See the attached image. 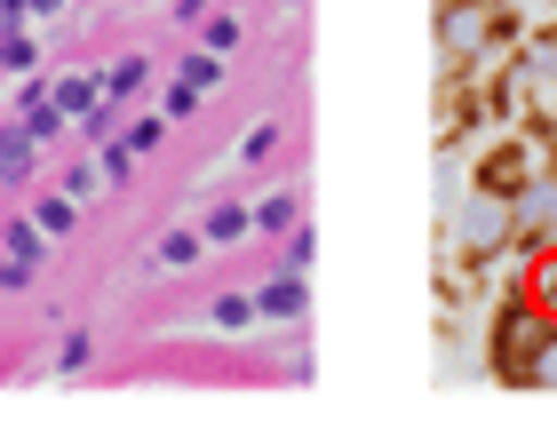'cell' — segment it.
Masks as SVG:
<instances>
[{
  "instance_id": "cell-1",
  "label": "cell",
  "mask_w": 557,
  "mask_h": 437,
  "mask_svg": "<svg viewBox=\"0 0 557 437\" xmlns=\"http://www.w3.org/2000/svg\"><path fill=\"white\" fill-rule=\"evenodd\" d=\"M549 334H557V319L542 311V302H525L518 287L502 295L494 334H486V366H494L502 390H534V358L549 350Z\"/></svg>"
},
{
  "instance_id": "cell-2",
  "label": "cell",
  "mask_w": 557,
  "mask_h": 437,
  "mask_svg": "<svg viewBox=\"0 0 557 437\" xmlns=\"http://www.w3.org/2000/svg\"><path fill=\"white\" fill-rule=\"evenodd\" d=\"M256 311L263 319H287V326L311 319V287H302V271H271L263 287H256Z\"/></svg>"
},
{
  "instance_id": "cell-3",
  "label": "cell",
  "mask_w": 557,
  "mask_h": 437,
  "mask_svg": "<svg viewBox=\"0 0 557 437\" xmlns=\"http://www.w3.org/2000/svg\"><path fill=\"white\" fill-rule=\"evenodd\" d=\"M33 230H40V239H72V230H81V199H72V191L33 199Z\"/></svg>"
},
{
  "instance_id": "cell-4",
  "label": "cell",
  "mask_w": 557,
  "mask_h": 437,
  "mask_svg": "<svg viewBox=\"0 0 557 437\" xmlns=\"http://www.w3.org/2000/svg\"><path fill=\"white\" fill-rule=\"evenodd\" d=\"M96 96H104V80H88V72H72V80H57V88H48V104H57L64 120H88V112H96Z\"/></svg>"
},
{
  "instance_id": "cell-5",
  "label": "cell",
  "mask_w": 557,
  "mask_h": 437,
  "mask_svg": "<svg viewBox=\"0 0 557 437\" xmlns=\"http://www.w3.org/2000/svg\"><path fill=\"white\" fill-rule=\"evenodd\" d=\"M311 263H319V230L287 223V230H278V271H311Z\"/></svg>"
},
{
  "instance_id": "cell-6",
  "label": "cell",
  "mask_w": 557,
  "mask_h": 437,
  "mask_svg": "<svg viewBox=\"0 0 557 437\" xmlns=\"http://www.w3.org/2000/svg\"><path fill=\"white\" fill-rule=\"evenodd\" d=\"M199 247H208L199 230H168V239L151 247V271H191V263H199Z\"/></svg>"
},
{
  "instance_id": "cell-7",
  "label": "cell",
  "mask_w": 557,
  "mask_h": 437,
  "mask_svg": "<svg viewBox=\"0 0 557 437\" xmlns=\"http://www.w3.org/2000/svg\"><path fill=\"white\" fill-rule=\"evenodd\" d=\"M302 208H295V191H271L263 208H247V223H256V239H278V230H287Z\"/></svg>"
},
{
  "instance_id": "cell-8",
  "label": "cell",
  "mask_w": 557,
  "mask_h": 437,
  "mask_svg": "<svg viewBox=\"0 0 557 437\" xmlns=\"http://www.w3.org/2000/svg\"><path fill=\"white\" fill-rule=\"evenodd\" d=\"M239 40H247V24H239V16H215V9L199 16V48H208V57H232Z\"/></svg>"
},
{
  "instance_id": "cell-9",
  "label": "cell",
  "mask_w": 557,
  "mask_h": 437,
  "mask_svg": "<svg viewBox=\"0 0 557 437\" xmlns=\"http://www.w3.org/2000/svg\"><path fill=\"white\" fill-rule=\"evenodd\" d=\"M199 239H208V247H232V239H256V223H247V208L232 199V208L208 215V230H199Z\"/></svg>"
},
{
  "instance_id": "cell-10",
  "label": "cell",
  "mask_w": 557,
  "mask_h": 437,
  "mask_svg": "<svg viewBox=\"0 0 557 437\" xmlns=\"http://www.w3.org/2000/svg\"><path fill=\"white\" fill-rule=\"evenodd\" d=\"M0 175H9V184L33 175V136H24V127H0Z\"/></svg>"
},
{
  "instance_id": "cell-11",
  "label": "cell",
  "mask_w": 557,
  "mask_h": 437,
  "mask_svg": "<svg viewBox=\"0 0 557 437\" xmlns=\"http://www.w3.org/2000/svg\"><path fill=\"white\" fill-rule=\"evenodd\" d=\"M144 80H151V64H144V57H120V64L104 72V96H120V104H128V96H136Z\"/></svg>"
},
{
  "instance_id": "cell-12",
  "label": "cell",
  "mask_w": 557,
  "mask_h": 437,
  "mask_svg": "<svg viewBox=\"0 0 557 437\" xmlns=\"http://www.w3.org/2000/svg\"><path fill=\"white\" fill-rule=\"evenodd\" d=\"M0 254H16V263H40V230H33V215H24V223H0Z\"/></svg>"
},
{
  "instance_id": "cell-13",
  "label": "cell",
  "mask_w": 557,
  "mask_h": 437,
  "mask_svg": "<svg viewBox=\"0 0 557 437\" xmlns=\"http://www.w3.org/2000/svg\"><path fill=\"white\" fill-rule=\"evenodd\" d=\"M33 64H40V48L9 24V33H0V72H33Z\"/></svg>"
},
{
  "instance_id": "cell-14",
  "label": "cell",
  "mask_w": 557,
  "mask_h": 437,
  "mask_svg": "<svg viewBox=\"0 0 557 437\" xmlns=\"http://www.w3.org/2000/svg\"><path fill=\"white\" fill-rule=\"evenodd\" d=\"M96 175H104V184H128V175H136V151H128V143H104V160H96Z\"/></svg>"
},
{
  "instance_id": "cell-15",
  "label": "cell",
  "mask_w": 557,
  "mask_h": 437,
  "mask_svg": "<svg viewBox=\"0 0 557 437\" xmlns=\"http://www.w3.org/2000/svg\"><path fill=\"white\" fill-rule=\"evenodd\" d=\"M271 143H278V127H271V120H263V127H247V136H239V160H247V167H263V160H271Z\"/></svg>"
},
{
  "instance_id": "cell-16",
  "label": "cell",
  "mask_w": 557,
  "mask_h": 437,
  "mask_svg": "<svg viewBox=\"0 0 557 437\" xmlns=\"http://www.w3.org/2000/svg\"><path fill=\"white\" fill-rule=\"evenodd\" d=\"M247 319H256V287L247 295H215V326H247Z\"/></svg>"
},
{
  "instance_id": "cell-17",
  "label": "cell",
  "mask_w": 557,
  "mask_h": 437,
  "mask_svg": "<svg viewBox=\"0 0 557 437\" xmlns=\"http://www.w3.org/2000/svg\"><path fill=\"white\" fill-rule=\"evenodd\" d=\"M88 358H96V342H88V334H64V350H57V366H64V374H81V366H88Z\"/></svg>"
},
{
  "instance_id": "cell-18",
  "label": "cell",
  "mask_w": 557,
  "mask_h": 437,
  "mask_svg": "<svg viewBox=\"0 0 557 437\" xmlns=\"http://www.w3.org/2000/svg\"><path fill=\"white\" fill-rule=\"evenodd\" d=\"M24 278H33V263H16V254H0V295H16Z\"/></svg>"
},
{
  "instance_id": "cell-19",
  "label": "cell",
  "mask_w": 557,
  "mask_h": 437,
  "mask_svg": "<svg viewBox=\"0 0 557 437\" xmlns=\"http://www.w3.org/2000/svg\"><path fill=\"white\" fill-rule=\"evenodd\" d=\"M151 143H160V120H136V127H128V151H136V160H144V151H151Z\"/></svg>"
},
{
  "instance_id": "cell-20",
  "label": "cell",
  "mask_w": 557,
  "mask_h": 437,
  "mask_svg": "<svg viewBox=\"0 0 557 437\" xmlns=\"http://www.w3.org/2000/svg\"><path fill=\"white\" fill-rule=\"evenodd\" d=\"M208 9H215V0H175V24H199Z\"/></svg>"
}]
</instances>
